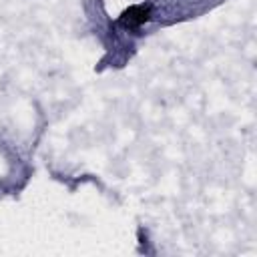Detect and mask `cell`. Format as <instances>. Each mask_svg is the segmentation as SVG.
I'll return each instance as SVG.
<instances>
[{"instance_id": "cell-1", "label": "cell", "mask_w": 257, "mask_h": 257, "mask_svg": "<svg viewBox=\"0 0 257 257\" xmlns=\"http://www.w3.org/2000/svg\"><path fill=\"white\" fill-rule=\"evenodd\" d=\"M149 14H151V8H149V6H133V8H128V10L120 16V24L126 26V28L141 26L143 22L149 20Z\"/></svg>"}]
</instances>
